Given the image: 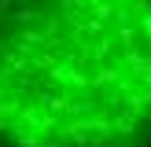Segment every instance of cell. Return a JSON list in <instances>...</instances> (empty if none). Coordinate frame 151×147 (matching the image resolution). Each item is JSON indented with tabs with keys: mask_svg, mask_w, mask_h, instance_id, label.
Returning a JSON list of instances; mask_svg holds the SVG:
<instances>
[{
	"mask_svg": "<svg viewBox=\"0 0 151 147\" xmlns=\"http://www.w3.org/2000/svg\"><path fill=\"white\" fill-rule=\"evenodd\" d=\"M0 147H151V4H0Z\"/></svg>",
	"mask_w": 151,
	"mask_h": 147,
	"instance_id": "6da1fadb",
	"label": "cell"
}]
</instances>
